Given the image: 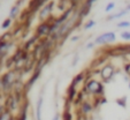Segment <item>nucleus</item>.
Segmentation results:
<instances>
[{
    "label": "nucleus",
    "instance_id": "nucleus-1",
    "mask_svg": "<svg viewBox=\"0 0 130 120\" xmlns=\"http://www.w3.org/2000/svg\"><path fill=\"white\" fill-rule=\"evenodd\" d=\"M86 94L92 96H103L104 95V84L96 78H90L85 82V87L83 89Z\"/></svg>",
    "mask_w": 130,
    "mask_h": 120
},
{
    "label": "nucleus",
    "instance_id": "nucleus-2",
    "mask_svg": "<svg viewBox=\"0 0 130 120\" xmlns=\"http://www.w3.org/2000/svg\"><path fill=\"white\" fill-rule=\"evenodd\" d=\"M16 82H17V78H16V75H15V71L7 72V73H5L1 76V89L5 92H9L14 88Z\"/></svg>",
    "mask_w": 130,
    "mask_h": 120
},
{
    "label": "nucleus",
    "instance_id": "nucleus-3",
    "mask_svg": "<svg viewBox=\"0 0 130 120\" xmlns=\"http://www.w3.org/2000/svg\"><path fill=\"white\" fill-rule=\"evenodd\" d=\"M99 74H100V77L104 83H108V82H110V80L114 77V75H115V68H114L113 65H110V64L105 65V66L100 69V73Z\"/></svg>",
    "mask_w": 130,
    "mask_h": 120
},
{
    "label": "nucleus",
    "instance_id": "nucleus-4",
    "mask_svg": "<svg viewBox=\"0 0 130 120\" xmlns=\"http://www.w3.org/2000/svg\"><path fill=\"white\" fill-rule=\"evenodd\" d=\"M115 41H116L115 34H114L113 31H110V32H105V34L98 36L96 38V41H94V43L98 44V45H100V44H110V43H114Z\"/></svg>",
    "mask_w": 130,
    "mask_h": 120
},
{
    "label": "nucleus",
    "instance_id": "nucleus-5",
    "mask_svg": "<svg viewBox=\"0 0 130 120\" xmlns=\"http://www.w3.org/2000/svg\"><path fill=\"white\" fill-rule=\"evenodd\" d=\"M50 30H51V23H48L47 21L42 22L36 29V36L38 38L44 36H50Z\"/></svg>",
    "mask_w": 130,
    "mask_h": 120
},
{
    "label": "nucleus",
    "instance_id": "nucleus-6",
    "mask_svg": "<svg viewBox=\"0 0 130 120\" xmlns=\"http://www.w3.org/2000/svg\"><path fill=\"white\" fill-rule=\"evenodd\" d=\"M40 73H42V69H37V68H35V72H34V74H32L31 76H30V78L28 80V82L23 86V89H24V92L27 94L28 91L30 90V89L32 88V86L35 84V82L39 78V76H40Z\"/></svg>",
    "mask_w": 130,
    "mask_h": 120
},
{
    "label": "nucleus",
    "instance_id": "nucleus-7",
    "mask_svg": "<svg viewBox=\"0 0 130 120\" xmlns=\"http://www.w3.org/2000/svg\"><path fill=\"white\" fill-rule=\"evenodd\" d=\"M71 13H73V8L70 7V8H68V9H67L66 12L63 13V14H61V16H60V17H58V19L54 20V22H53V23H54L55 25H57L58 28H60L64 22H67V21H68V19L70 17Z\"/></svg>",
    "mask_w": 130,
    "mask_h": 120
},
{
    "label": "nucleus",
    "instance_id": "nucleus-8",
    "mask_svg": "<svg viewBox=\"0 0 130 120\" xmlns=\"http://www.w3.org/2000/svg\"><path fill=\"white\" fill-rule=\"evenodd\" d=\"M53 6H54V3L53 1H50V3H47L46 5L43 7V9L40 10V14H39V19L42 20L43 22H44V20L46 19L47 16H48L50 14H51L52 9H53Z\"/></svg>",
    "mask_w": 130,
    "mask_h": 120
},
{
    "label": "nucleus",
    "instance_id": "nucleus-9",
    "mask_svg": "<svg viewBox=\"0 0 130 120\" xmlns=\"http://www.w3.org/2000/svg\"><path fill=\"white\" fill-rule=\"evenodd\" d=\"M47 0H31L29 4V12L30 13H36L37 10L39 9Z\"/></svg>",
    "mask_w": 130,
    "mask_h": 120
},
{
    "label": "nucleus",
    "instance_id": "nucleus-10",
    "mask_svg": "<svg viewBox=\"0 0 130 120\" xmlns=\"http://www.w3.org/2000/svg\"><path fill=\"white\" fill-rule=\"evenodd\" d=\"M43 102H44V97L40 95L36 102V119L42 120V108H43Z\"/></svg>",
    "mask_w": 130,
    "mask_h": 120
},
{
    "label": "nucleus",
    "instance_id": "nucleus-11",
    "mask_svg": "<svg viewBox=\"0 0 130 120\" xmlns=\"http://www.w3.org/2000/svg\"><path fill=\"white\" fill-rule=\"evenodd\" d=\"M77 90H76V88L75 87H73V86H70L68 88V91H67V99H68L69 102H71V103H74V101L76 99V97H77Z\"/></svg>",
    "mask_w": 130,
    "mask_h": 120
},
{
    "label": "nucleus",
    "instance_id": "nucleus-12",
    "mask_svg": "<svg viewBox=\"0 0 130 120\" xmlns=\"http://www.w3.org/2000/svg\"><path fill=\"white\" fill-rule=\"evenodd\" d=\"M38 37L36 36V35H35L34 37H32V38H30L29 41H27V42L24 43V46H23V50H24V51H30V50H31V46L32 45H35V43L37 42V41H38Z\"/></svg>",
    "mask_w": 130,
    "mask_h": 120
},
{
    "label": "nucleus",
    "instance_id": "nucleus-13",
    "mask_svg": "<svg viewBox=\"0 0 130 120\" xmlns=\"http://www.w3.org/2000/svg\"><path fill=\"white\" fill-rule=\"evenodd\" d=\"M84 78H85V73H83V72H82V73L77 74V75L74 77V80L71 81V84H70V86H73V87H75V88H76L77 84L81 83L82 81H84Z\"/></svg>",
    "mask_w": 130,
    "mask_h": 120
},
{
    "label": "nucleus",
    "instance_id": "nucleus-14",
    "mask_svg": "<svg viewBox=\"0 0 130 120\" xmlns=\"http://www.w3.org/2000/svg\"><path fill=\"white\" fill-rule=\"evenodd\" d=\"M92 109H93L92 105L86 101H84L83 103L81 104V110H82V113H83V114H88V113H90L91 111H92Z\"/></svg>",
    "mask_w": 130,
    "mask_h": 120
},
{
    "label": "nucleus",
    "instance_id": "nucleus-15",
    "mask_svg": "<svg viewBox=\"0 0 130 120\" xmlns=\"http://www.w3.org/2000/svg\"><path fill=\"white\" fill-rule=\"evenodd\" d=\"M19 12H20V6H19V5H14L12 8H10L9 19H12V20L16 19V16H17V14H19Z\"/></svg>",
    "mask_w": 130,
    "mask_h": 120
},
{
    "label": "nucleus",
    "instance_id": "nucleus-16",
    "mask_svg": "<svg viewBox=\"0 0 130 120\" xmlns=\"http://www.w3.org/2000/svg\"><path fill=\"white\" fill-rule=\"evenodd\" d=\"M127 13H128V10L124 8V9H122L121 12H118L116 14L108 16V17H107V20H115V19H120V17H123L124 15H127Z\"/></svg>",
    "mask_w": 130,
    "mask_h": 120
},
{
    "label": "nucleus",
    "instance_id": "nucleus-17",
    "mask_svg": "<svg viewBox=\"0 0 130 120\" xmlns=\"http://www.w3.org/2000/svg\"><path fill=\"white\" fill-rule=\"evenodd\" d=\"M62 120H74L73 114L69 110H63V113H62Z\"/></svg>",
    "mask_w": 130,
    "mask_h": 120
},
{
    "label": "nucleus",
    "instance_id": "nucleus-18",
    "mask_svg": "<svg viewBox=\"0 0 130 120\" xmlns=\"http://www.w3.org/2000/svg\"><path fill=\"white\" fill-rule=\"evenodd\" d=\"M10 24H12V19L8 17V19H6L5 21H4V23L1 24V28H3V29H8V28L10 27Z\"/></svg>",
    "mask_w": 130,
    "mask_h": 120
},
{
    "label": "nucleus",
    "instance_id": "nucleus-19",
    "mask_svg": "<svg viewBox=\"0 0 130 120\" xmlns=\"http://www.w3.org/2000/svg\"><path fill=\"white\" fill-rule=\"evenodd\" d=\"M121 38H122L123 41H127V42H129V41H130V31H123V32H121Z\"/></svg>",
    "mask_w": 130,
    "mask_h": 120
},
{
    "label": "nucleus",
    "instance_id": "nucleus-20",
    "mask_svg": "<svg viewBox=\"0 0 130 120\" xmlns=\"http://www.w3.org/2000/svg\"><path fill=\"white\" fill-rule=\"evenodd\" d=\"M10 38H12V34H10V32H6L4 36L0 37V41H3V42H9Z\"/></svg>",
    "mask_w": 130,
    "mask_h": 120
},
{
    "label": "nucleus",
    "instance_id": "nucleus-21",
    "mask_svg": "<svg viewBox=\"0 0 130 120\" xmlns=\"http://www.w3.org/2000/svg\"><path fill=\"white\" fill-rule=\"evenodd\" d=\"M129 27H130L129 21H122V22L118 23V28H122V29H124V28H129Z\"/></svg>",
    "mask_w": 130,
    "mask_h": 120
},
{
    "label": "nucleus",
    "instance_id": "nucleus-22",
    "mask_svg": "<svg viewBox=\"0 0 130 120\" xmlns=\"http://www.w3.org/2000/svg\"><path fill=\"white\" fill-rule=\"evenodd\" d=\"M94 24H96V22H94L93 20H90L86 24H84V30H89L90 28H92V27H94Z\"/></svg>",
    "mask_w": 130,
    "mask_h": 120
},
{
    "label": "nucleus",
    "instance_id": "nucleus-23",
    "mask_svg": "<svg viewBox=\"0 0 130 120\" xmlns=\"http://www.w3.org/2000/svg\"><path fill=\"white\" fill-rule=\"evenodd\" d=\"M114 7H115V4H114V3H109V4H107V6L105 7V12H106V13L110 12V10L113 9Z\"/></svg>",
    "mask_w": 130,
    "mask_h": 120
},
{
    "label": "nucleus",
    "instance_id": "nucleus-24",
    "mask_svg": "<svg viewBox=\"0 0 130 120\" xmlns=\"http://www.w3.org/2000/svg\"><path fill=\"white\" fill-rule=\"evenodd\" d=\"M125 102H127V97H123L122 99H118V104L119 105H121L122 108H125V105H127Z\"/></svg>",
    "mask_w": 130,
    "mask_h": 120
},
{
    "label": "nucleus",
    "instance_id": "nucleus-25",
    "mask_svg": "<svg viewBox=\"0 0 130 120\" xmlns=\"http://www.w3.org/2000/svg\"><path fill=\"white\" fill-rule=\"evenodd\" d=\"M124 72L127 73V75L130 77V62H129V64H125L124 65Z\"/></svg>",
    "mask_w": 130,
    "mask_h": 120
},
{
    "label": "nucleus",
    "instance_id": "nucleus-26",
    "mask_svg": "<svg viewBox=\"0 0 130 120\" xmlns=\"http://www.w3.org/2000/svg\"><path fill=\"white\" fill-rule=\"evenodd\" d=\"M79 38H81L79 36H73L71 37V42H76V41H78Z\"/></svg>",
    "mask_w": 130,
    "mask_h": 120
},
{
    "label": "nucleus",
    "instance_id": "nucleus-27",
    "mask_svg": "<svg viewBox=\"0 0 130 120\" xmlns=\"http://www.w3.org/2000/svg\"><path fill=\"white\" fill-rule=\"evenodd\" d=\"M94 44H96V43H94V42H92V43H89V44L86 45V49H91V47H93V46H94Z\"/></svg>",
    "mask_w": 130,
    "mask_h": 120
},
{
    "label": "nucleus",
    "instance_id": "nucleus-28",
    "mask_svg": "<svg viewBox=\"0 0 130 120\" xmlns=\"http://www.w3.org/2000/svg\"><path fill=\"white\" fill-rule=\"evenodd\" d=\"M52 120H60V114L59 113H55V115L53 117V119Z\"/></svg>",
    "mask_w": 130,
    "mask_h": 120
},
{
    "label": "nucleus",
    "instance_id": "nucleus-29",
    "mask_svg": "<svg viewBox=\"0 0 130 120\" xmlns=\"http://www.w3.org/2000/svg\"><path fill=\"white\" fill-rule=\"evenodd\" d=\"M77 60H78V57L76 56V58H75V60H74V61L71 62V66H76V64H77Z\"/></svg>",
    "mask_w": 130,
    "mask_h": 120
},
{
    "label": "nucleus",
    "instance_id": "nucleus-30",
    "mask_svg": "<svg viewBox=\"0 0 130 120\" xmlns=\"http://www.w3.org/2000/svg\"><path fill=\"white\" fill-rule=\"evenodd\" d=\"M71 1H73V6H71V8H74V7H75V5H76V3L78 1V0H71Z\"/></svg>",
    "mask_w": 130,
    "mask_h": 120
},
{
    "label": "nucleus",
    "instance_id": "nucleus-31",
    "mask_svg": "<svg viewBox=\"0 0 130 120\" xmlns=\"http://www.w3.org/2000/svg\"><path fill=\"white\" fill-rule=\"evenodd\" d=\"M125 9H127L128 12H129V10H130V5H128V6H127V8H125Z\"/></svg>",
    "mask_w": 130,
    "mask_h": 120
},
{
    "label": "nucleus",
    "instance_id": "nucleus-32",
    "mask_svg": "<svg viewBox=\"0 0 130 120\" xmlns=\"http://www.w3.org/2000/svg\"><path fill=\"white\" fill-rule=\"evenodd\" d=\"M3 90V89H1V78H0V91Z\"/></svg>",
    "mask_w": 130,
    "mask_h": 120
},
{
    "label": "nucleus",
    "instance_id": "nucleus-33",
    "mask_svg": "<svg viewBox=\"0 0 130 120\" xmlns=\"http://www.w3.org/2000/svg\"><path fill=\"white\" fill-rule=\"evenodd\" d=\"M129 89H130V82H129Z\"/></svg>",
    "mask_w": 130,
    "mask_h": 120
}]
</instances>
